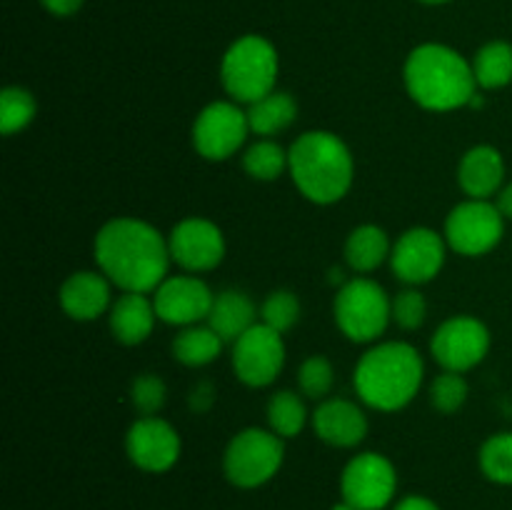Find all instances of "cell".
<instances>
[{
  "label": "cell",
  "instance_id": "6da1fadb",
  "mask_svg": "<svg viewBox=\"0 0 512 510\" xmlns=\"http://www.w3.org/2000/svg\"><path fill=\"white\" fill-rule=\"evenodd\" d=\"M100 273L123 293H155L168 278V240L140 218H113L98 230L93 243Z\"/></svg>",
  "mask_w": 512,
  "mask_h": 510
},
{
  "label": "cell",
  "instance_id": "7a4b0ae2",
  "mask_svg": "<svg viewBox=\"0 0 512 510\" xmlns=\"http://www.w3.org/2000/svg\"><path fill=\"white\" fill-rule=\"evenodd\" d=\"M403 78L410 98L435 113L465 108L478 95L473 63L440 43L418 45L405 60Z\"/></svg>",
  "mask_w": 512,
  "mask_h": 510
},
{
  "label": "cell",
  "instance_id": "3957f363",
  "mask_svg": "<svg viewBox=\"0 0 512 510\" xmlns=\"http://www.w3.org/2000/svg\"><path fill=\"white\" fill-rule=\"evenodd\" d=\"M288 173L310 203L333 205L353 188L355 160L340 135L305 130L288 148Z\"/></svg>",
  "mask_w": 512,
  "mask_h": 510
},
{
  "label": "cell",
  "instance_id": "277c9868",
  "mask_svg": "<svg viewBox=\"0 0 512 510\" xmlns=\"http://www.w3.org/2000/svg\"><path fill=\"white\" fill-rule=\"evenodd\" d=\"M423 375L425 365L418 350L403 340H388L360 355L353 385L368 408L395 413L413 403L423 385Z\"/></svg>",
  "mask_w": 512,
  "mask_h": 510
},
{
  "label": "cell",
  "instance_id": "5b68a950",
  "mask_svg": "<svg viewBox=\"0 0 512 510\" xmlns=\"http://www.w3.org/2000/svg\"><path fill=\"white\" fill-rule=\"evenodd\" d=\"M278 50L263 35H243L235 40L220 63V80L235 103H255L275 90Z\"/></svg>",
  "mask_w": 512,
  "mask_h": 510
},
{
  "label": "cell",
  "instance_id": "8992f818",
  "mask_svg": "<svg viewBox=\"0 0 512 510\" xmlns=\"http://www.w3.org/2000/svg\"><path fill=\"white\" fill-rule=\"evenodd\" d=\"M335 325L353 343H373L393 320V300L375 280L358 278L340 285L333 303Z\"/></svg>",
  "mask_w": 512,
  "mask_h": 510
},
{
  "label": "cell",
  "instance_id": "52a82bcc",
  "mask_svg": "<svg viewBox=\"0 0 512 510\" xmlns=\"http://www.w3.org/2000/svg\"><path fill=\"white\" fill-rule=\"evenodd\" d=\"M285 458L280 435L263 428H245L233 435L223 455L225 478L238 488H260L275 478Z\"/></svg>",
  "mask_w": 512,
  "mask_h": 510
},
{
  "label": "cell",
  "instance_id": "ba28073f",
  "mask_svg": "<svg viewBox=\"0 0 512 510\" xmlns=\"http://www.w3.org/2000/svg\"><path fill=\"white\" fill-rule=\"evenodd\" d=\"M505 218L490 200L468 198L450 210L445 220V243L465 258L490 253L503 240Z\"/></svg>",
  "mask_w": 512,
  "mask_h": 510
},
{
  "label": "cell",
  "instance_id": "9c48e42d",
  "mask_svg": "<svg viewBox=\"0 0 512 510\" xmlns=\"http://www.w3.org/2000/svg\"><path fill=\"white\" fill-rule=\"evenodd\" d=\"M250 133L248 110L235 100H215L205 105L193 123V148L205 160H228L243 148Z\"/></svg>",
  "mask_w": 512,
  "mask_h": 510
},
{
  "label": "cell",
  "instance_id": "30bf717a",
  "mask_svg": "<svg viewBox=\"0 0 512 510\" xmlns=\"http://www.w3.org/2000/svg\"><path fill=\"white\" fill-rule=\"evenodd\" d=\"M490 350V330L473 315H453L435 330L430 353L435 363L453 373H465L485 360Z\"/></svg>",
  "mask_w": 512,
  "mask_h": 510
},
{
  "label": "cell",
  "instance_id": "8fae6325",
  "mask_svg": "<svg viewBox=\"0 0 512 510\" xmlns=\"http://www.w3.org/2000/svg\"><path fill=\"white\" fill-rule=\"evenodd\" d=\"M395 488V465L380 453L355 455L340 475L343 500L358 510H383L393 500Z\"/></svg>",
  "mask_w": 512,
  "mask_h": 510
},
{
  "label": "cell",
  "instance_id": "7c38bea8",
  "mask_svg": "<svg viewBox=\"0 0 512 510\" xmlns=\"http://www.w3.org/2000/svg\"><path fill=\"white\" fill-rule=\"evenodd\" d=\"M285 365L283 335L263 323H255L248 333L233 343V370L248 388H265L275 383Z\"/></svg>",
  "mask_w": 512,
  "mask_h": 510
},
{
  "label": "cell",
  "instance_id": "4fadbf2b",
  "mask_svg": "<svg viewBox=\"0 0 512 510\" xmlns=\"http://www.w3.org/2000/svg\"><path fill=\"white\" fill-rule=\"evenodd\" d=\"M445 253H448L445 235L433 228H410L393 245L390 268H393L395 278L403 283L423 285L440 275L445 265Z\"/></svg>",
  "mask_w": 512,
  "mask_h": 510
},
{
  "label": "cell",
  "instance_id": "5bb4252c",
  "mask_svg": "<svg viewBox=\"0 0 512 510\" xmlns=\"http://www.w3.org/2000/svg\"><path fill=\"white\" fill-rule=\"evenodd\" d=\"M168 248L173 263L188 273H205L223 263L225 235L213 220L185 218L173 225L168 235Z\"/></svg>",
  "mask_w": 512,
  "mask_h": 510
},
{
  "label": "cell",
  "instance_id": "9a60e30c",
  "mask_svg": "<svg viewBox=\"0 0 512 510\" xmlns=\"http://www.w3.org/2000/svg\"><path fill=\"white\" fill-rule=\"evenodd\" d=\"M125 450L145 473H165L180 458V435L158 415H140L125 435Z\"/></svg>",
  "mask_w": 512,
  "mask_h": 510
},
{
  "label": "cell",
  "instance_id": "2e32d148",
  "mask_svg": "<svg viewBox=\"0 0 512 510\" xmlns=\"http://www.w3.org/2000/svg\"><path fill=\"white\" fill-rule=\"evenodd\" d=\"M213 290L195 275H168L153 293L158 320L168 325H198L208 320L213 308Z\"/></svg>",
  "mask_w": 512,
  "mask_h": 510
},
{
  "label": "cell",
  "instance_id": "e0dca14e",
  "mask_svg": "<svg viewBox=\"0 0 512 510\" xmlns=\"http://www.w3.org/2000/svg\"><path fill=\"white\" fill-rule=\"evenodd\" d=\"M310 420H313L315 435L335 448H355L368 435V415L353 400L325 398L310 415Z\"/></svg>",
  "mask_w": 512,
  "mask_h": 510
},
{
  "label": "cell",
  "instance_id": "ac0fdd59",
  "mask_svg": "<svg viewBox=\"0 0 512 510\" xmlns=\"http://www.w3.org/2000/svg\"><path fill=\"white\" fill-rule=\"evenodd\" d=\"M110 280L95 270H78L60 285V308L80 323L100 318L110 308Z\"/></svg>",
  "mask_w": 512,
  "mask_h": 510
},
{
  "label": "cell",
  "instance_id": "d6986e66",
  "mask_svg": "<svg viewBox=\"0 0 512 510\" xmlns=\"http://www.w3.org/2000/svg\"><path fill=\"white\" fill-rule=\"evenodd\" d=\"M505 160L493 145H475L460 158L458 183L468 198L490 200L503 190Z\"/></svg>",
  "mask_w": 512,
  "mask_h": 510
},
{
  "label": "cell",
  "instance_id": "ffe728a7",
  "mask_svg": "<svg viewBox=\"0 0 512 510\" xmlns=\"http://www.w3.org/2000/svg\"><path fill=\"white\" fill-rule=\"evenodd\" d=\"M153 298L148 293H123L110 305V333L123 345H140L150 338L155 328Z\"/></svg>",
  "mask_w": 512,
  "mask_h": 510
},
{
  "label": "cell",
  "instance_id": "44dd1931",
  "mask_svg": "<svg viewBox=\"0 0 512 510\" xmlns=\"http://www.w3.org/2000/svg\"><path fill=\"white\" fill-rule=\"evenodd\" d=\"M258 320V308H255L253 298L243 290H223L215 295L213 308H210L208 325L225 340V343H235L243 333H248Z\"/></svg>",
  "mask_w": 512,
  "mask_h": 510
},
{
  "label": "cell",
  "instance_id": "7402d4cb",
  "mask_svg": "<svg viewBox=\"0 0 512 510\" xmlns=\"http://www.w3.org/2000/svg\"><path fill=\"white\" fill-rule=\"evenodd\" d=\"M295 115H298V103L293 95L285 90H273L270 95L248 105L250 133L260 135V138H273L295 123Z\"/></svg>",
  "mask_w": 512,
  "mask_h": 510
},
{
  "label": "cell",
  "instance_id": "603a6c76",
  "mask_svg": "<svg viewBox=\"0 0 512 510\" xmlns=\"http://www.w3.org/2000/svg\"><path fill=\"white\" fill-rule=\"evenodd\" d=\"M393 245L388 233L378 225H358L345 240V260L355 273H373L375 268L390 260Z\"/></svg>",
  "mask_w": 512,
  "mask_h": 510
},
{
  "label": "cell",
  "instance_id": "cb8c5ba5",
  "mask_svg": "<svg viewBox=\"0 0 512 510\" xmlns=\"http://www.w3.org/2000/svg\"><path fill=\"white\" fill-rule=\"evenodd\" d=\"M223 343L225 340L210 325H188L175 335L173 355L178 363L188 365V368H203L218 358Z\"/></svg>",
  "mask_w": 512,
  "mask_h": 510
},
{
  "label": "cell",
  "instance_id": "d4e9b609",
  "mask_svg": "<svg viewBox=\"0 0 512 510\" xmlns=\"http://www.w3.org/2000/svg\"><path fill=\"white\" fill-rule=\"evenodd\" d=\"M473 73L478 88L498 90L512 83V45L505 40H493L483 45L473 58Z\"/></svg>",
  "mask_w": 512,
  "mask_h": 510
},
{
  "label": "cell",
  "instance_id": "484cf974",
  "mask_svg": "<svg viewBox=\"0 0 512 510\" xmlns=\"http://www.w3.org/2000/svg\"><path fill=\"white\" fill-rule=\"evenodd\" d=\"M268 423L270 430L280 438H295L308 423V410L303 398L293 390H278L268 403Z\"/></svg>",
  "mask_w": 512,
  "mask_h": 510
},
{
  "label": "cell",
  "instance_id": "4316f807",
  "mask_svg": "<svg viewBox=\"0 0 512 510\" xmlns=\"http://www.w3.org/2000/svg\"><path fill=\"white\" fill-rule=\"evenodd\" d=\"M243 168L253 180L270 183L288 170V150L275 140L260 138L243 153Z\"/></svg>",
  "mask_w": 512,
  "mask_h": 510
},
{
  "label": "cell",
  "instance_id": "83f0119b",
  "mask_svg": "<svg viewBox=\"0 0 512 510\" xmlns=\"http://www.w3.org/2000/svg\"><path fill=\"white\" fill-rule=\"evenodd\" d=\"M35 113H38V103L30 90L13 85L0 93V130L3 135H15L28 128Z\"/></svg>",
  "mask_w": 512,
  "mask_h": 510
},
{
  "label": "cell",
  "instance_id": "f1b7e54d",
  "mask_svg": "<svg viewBox=\"0 0 512 510\" xmlns=\"http://www.w3.org/2000/svg\"><path fill=\"white\" fill-rule=\"evenodd\" d=\"M480 470L498 485H512V433H495L480 448Z\"/></svg>",
  "mask_w": 512,
  "mask_h": 510
},
{
  "label": "cell",
  "instance_id": "f546056e",
  "mask_svg": "<svg viewBox=\"0 0 512 510\" xmlns=\"http://www.w3.org/2000/svg\"><path fill=\"white\" fill-rule=\"evenodd\" d=\"M300 318V303L293 290H273L260 305V323L273 328L275 333H288Z\"/></svg>",
  "mask_w": 512,
  "mask_h": 510
},
{
  "label": "cell",
  "instance_id": "4dcf8cb0",
  "mask_svg": "<svg viewBox=\"0 0 512 510\" xmlns=\"http://www.w3.org/2000/svg\"><path fill=\"white\" fill-rule=\"evenodd\" d=\"M470 385L463 378V373H453V370H445L430 385V403L438 413H458L465 403H468Z\"/></svg>",
  "mask_w": 512,
  "mask_h": 510
},
{
  "label": "cell",
  "instance_id": "1f68e13d",
  "mask_svg": "<svg viewBox=\"0 0 512 510\" xmlns=\"http://www.w3.org/2000/svg\"><path fill=\"white\" fill-rule=\"evenodd\" d=\"M335 370L325 355H310L298 370V388L305 398L325 400L333 390Z\"/></svg>",
  "mask_w": 512,
  "mask_h": 510
},
{
  "label": "cell",
  "instance_id": "d6a6232c",
  "mask_svg": "<svg viewBox=\"0 0 512 510\" xmlns=\"http://www.w3.org/2000/svg\"><path fill=\"white\" fill-rule=\"evenodd\" d=\"M130 400L140 415H155L168 400V385L155 373H143L130 385Z\"/></svg>",
  "mask_w": 512,
  "mask_h": 510
},
{
  "label": "cell",
  "instance_id": "836d02e7",
  "mask_svg": "<svg viewBox=\"0 0 512 510\" xmlns=\"http://www.w3.org/2000/svg\"><path fill=\"white\" fill-rule=\"evenodd\" d=\"M428 318V300L420 290L405 288L393 298V320L403 330H418Z\"/></svg>",
  "mask_w": 512,
  "mask_h": 510
},
{
  "label": "cell",
  "instance_id": "e575fe53",
  "mask_svg": "<svg viewBox=\"0 0 512 510\" xmlns=\"http://www.w3.org/2000/svg\"><path fill=\"white\" fill-rule=\"evenodd\" d=\"M188 403H190V408L195 410V413H208V410L213 408V403H215L213 385H210L208 380H200V383L195 385L193 390H190Z\"/></svg>",
  "mask_w": 512,
  "mask_h": 510
},
{
  "label": "cell",
  "instance_id": "d590c367",
  "mask_svg": "<svg viewBox=\"0 0 512 510\" xmlns=\"http://www.w3.org/2000/svg\"><path fill=\"white\" fill-rule=\"evenodd\" d=\"M40 3L53 15H60V18H68V15L78 13L83 8V0H40Z\"/></svg>",
  "mask_w": 512,
  "mask_h": 510
},
{
  "label": "cell",
  "instance_id": "8d00e7d4",
  "mask_svg": "<svg viewBox=\"0 0 512 510\" xmlns=\"http://www.w3.org/2000/svg\"><path fill=\"white\" fill-rule=\"evenodd\" d=\"M393 510H440V508L433 503V500L425 498V495H408V498L400 500Z\"/></svg>",
  "mask_w": 512,
  "mask_h": 510
},
{
  "label": "cell",
  "instance_id": "74e56055",
  "mask_svg": "<svg viewBox=\"0 0 512 510\" xmlns=\"http://www.w3.org/2000/svg\"><path fill=\"white\" fill-rule=\"evenodd\" d=\"M495 205H498L505 220H512V183L503 185V190L498 193V200H495Z\"/></svg>",
  "mask_w": 512,
  "mask_h": 510
},
{
  "label": "cell",
  "instance_id": "f35d334b",
  "mask_svg": "<svg viewBox=\"0 0 512 510\" xmlns=\"http://www.w3.org/2000/svg\"><path fill=\"white\" fill-rule=\"evenodd\" d=\"M330 510H358V508H353V505L345 503V500H343V503H335L333 508H330Z\"/></svg>",
  "mask_w": 512,
  "mask_h": 510
},
{
  "label": "cell",
  "instance_id": "ab89813d",
  "mask_svg": "<svg viewBox=\"0 0 512 510\" xmlns=\"http://www.w3.org/2000/svg\"><path fill=\"white\" fill-rule=\"evenodd\" d=\"M420 3H428V5H443V3H450V0H420Z\"/></svg>",
  "mask_w": 512,
  "mask_h": 510
}]
</instances>
